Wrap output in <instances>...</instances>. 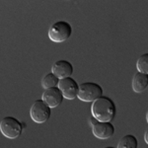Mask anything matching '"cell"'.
<instances>
[{
	"label": "cell",
	"instance_id": "cell-1",
	"mask_svg": "<svg viewBox=\"0 0 148 148\" xmlns=\"http://www.w3.org/2000/svg\"><path fill=\"white\" fill-rule=\"evenodd\" d=\"M91 114L99 121H112L116 114V106L111 98L102 96L92 103Z\"/></svg>",
	"mask_w": 148,
	"mask_h": 148
},
{
	"label": "cell",
	"instance_id": "cell-2",
	"mask_svg": "<svg viewBox=\"0 0 148 148\" xmlns=\"http://www.w3.org/2000/svg\"><path fill=\"white\" fill-rule=\"evenodd\" d=\"M72 35V27L66 21H56L49 30V40L54 42H63Z\"/></svg>",
	"mask_w": 148,
	"mask_h": 148
},
{
	"label": "cell",
	"instance_id": "cell-3",
	"mask_svg": "<svg viewBox=\"0 0 148 148\" xmlns=\"http://www.w3.org/2000/svg\"><path fill=\"white\" fill-rule=\"evenodd\" d=\"M23 125L14 116H5L0 121V131L6 138L16 139L22 134Z\"/></svg>",
	"mask_w": 148,
	"mask_h": 148
},
{
	"label": "cell",
	"instance_id": "cell-4",
	"mask_svg": "<svg viewBox=\"0 0 148 148\" xmlns=\"http://www.w3.org/2000/svg\"><path fill=\"white\" fill-rule=\"evenodd\" d=\"M103 96V88L95 82H84L79 84L77 98L82 102H94Z\"/></svg>",
	"mask_w": 148,
	"mask_h": 148
},
{
	"label": "cell",
	"instance_id": "cell-5",
	"mask_svg": "<svg viewBox=\"0 0 148 148\" xmlns=\"http://www.w3.org/2000/svg\"><path fill=\"white\" fill-rule=\"evenodd\" d=\"M51 109L42 100H37L30 109L31 119L36 123H44L51 118Z\"/></svg>",
	"mask_w": 148,
	"mask_h": 148
},
{
	"label": "cell",
	"instance_id": "cell-6",
	"mask_svg": "<svg viewBox=\"0 0 148 148\" xmlns=\"http://www.w3.org/2000/svg\"><path fill=\"white\" fill-rule=\"evenodd\" d=\"M58 88L60 89L61 93H62L64 99L66 100H74L78 96L79 84L72 77L60 79L58 84Z\"/></svg>",
	"mask_w": 148,
	"mask_h": 148
},
{
	"label": "cell",
	"instance_id": "cell-7",
	"mask_svg": "<svg viewBox=\"0 0 148 148\" xmlns=\"http://www.w3.org/2000/svg\"><path fill=\"white\" fill-rule=\"evenodd\" d=\"M93 135L98 139L106 140L111 138L114 134V126L111 121H97L92 125Z\"/></svg>",
	"mask_w": 148,
	"mask_h": 148
},
{
	"label": "cell",
	"instance_id": "cell-8",
	"mask_svg": "<svg viewBox=\"0 0 148 148\" xmlns=\"http://www.w3.org/2000/svg\"><path fill=\"white\" fill-rule=\"evenodd\" d=\"M64 99L62 93L58 87L46 89L42 95V100L44 101L51 109L56 108L62 103Z\"/></svg>",
	"mask_w": 148,
	"mask_h": 148
},
{
	"label": "cell",
	"instance_id": "cell-9",
	"mask_svg": "<svg viewBox=\"0 0 148 148\" xmlns=\"http://www.w3.org/2000/svg\"><path fill=\"white\" fill-rule=\"evenodd\" d=\"M51 72L56 74L59 79L71 77L73 73V65L67 60L60 59L56 61L51 66Z\"/></svg>",
	"mask_w": 148,
	"mask_h": 148
},
{
	"label": "cell",
	"instance_id": "cell-10",
	"mask_svg": "<svg viewBox=\"0 0 148 148\" xmlns=\"http://www.w3.org/2000/svg\"><path fill=\"white\" fill-rule=\"evenodd\" d=\"M131 87L135 93H142L148 87V74L136 72L132 77Z\"/></svg>",
	"mask_w": 148,
	"mask_h": 148
},
{
	"label": "cell",
	"instance_id": "cell-11",
	"mask_svg": "<svg viewBox=\"0 0 148 148\" xmlns=\"http://www.w3.org/2000/svg\"><path fill=\"white\" fill-rule=\"evenodd\" d=\"M137 138L132 134H126L120 139L116 148H137Z\"/></svg>",
	"mask_w": 148,
	"mask_h": 148
},
{
	"label": "cell",
	"instance_id": "cell-12",
	"mask_svg": "<svg viewBox=\"0 0 148 148\" xmlns=\"http://www.w3.org/2000/svg\"><path fill=\"white\" fill-rule=\"evenodd\" d=\"M59 81H60V79L57 77L56 74H53L52 72H49L42 77V86L45 90L49 89V88H53V87H58Z\"/></svg>",
	"mask_w": 148,
	"mask_h": 148
},
{
	"label": "cell",
	"instance_id": "cell-13",
	"mask_svg": "<svg viewBox=\"0 0 148 148\" xmlns=\"http://www.w3.org/2000/svg\"><path fill=\"white\" fill-rule=\"evenodd\" d=\"M136 69H137V72L148 74V52L147 53H143L137 59Z\"/></svg>",
	"mask_w": 148,
	"mask_h": 148
},
{
	"label": "cell",
	"instance_id": "cell-14",
	"mask_svg": "<svg viewBox=\"0 0 148 148\" xmlns=\"http://www.w3.org/2000/svg\"><path fill=\"white\" fill-rule=\"evenodd\" d=\"M144 141L148 144V127H147V130H145V133H144Z\"/></svg>",
	"mask_w": 148,
	"mask_h": 148
},
{
	"label": "cell",
	"instance_id": "cell-15",
	"mask_svg": "<svg viewBox=\"0 0 148 148\" xmlns=\"http://www.w3.org/2000/svg\"><path fill=\"white\" fill-rule=\"evenodd\" d=\"M146 121H147V123H148V111H147V113H146Z\"/></svg>",
	"mask_w": 148,
	"mask_h": 148
},
{
	"label": "cell",
	"instance_id": "cell-16",
	"mask_svg": "<svg viewBox=\"0 0 148 148\" xmlns=\"http://www.w3.org/2000/svg\"><path fill=\"white\" fill-rule=\"evenodd\" d=\"M105 148H116V147H114V146H107V147H105Z\"/></svg>",
	"mask_w": 148,
	"mask_h": 148
}]
</instances>
